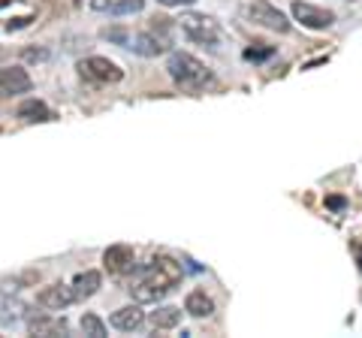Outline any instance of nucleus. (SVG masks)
Masks as SVG:
<instances>
[{
	"mask_svg": "<svg viewBox=\"0 0 362 338\" xmlns=\"http://www.w3.org/2000/svg\"><path fill=\"white\" fill-rule=\"evenodd\" d=\"M16 115L25 121V124H45V121H54V112L42 103V100H25L18 109H16Z\"/></svg>",
	"mask_w": 362,
	"mask_h": 338,
	"instance_id": "15",
	"label": "nucleus"
},
{
	"mask_svg": "<svg viewBox=\"0 0 362 338\" xmlns=\"http://www.w3.org/2000/svg\"><path fill=\"white\" fill-rule=\"evenodd\" d=\"M100 284H103V278H100V272H94V269H88V272L76 275V281H73V287H76V293H78V299L94 296V293L100 290Z\"/></svg>",
	"mask_w": 362,
	"mask_h": 338,
	"instance_id": "17",
	"label": "nucleus"
},
{
	"mask_svg": "<svg viewBox=\"0 0 362 338\" xmlns=\"http://www.w3.org/2000/svg\"><path fill=\"white\" fill-rule=\"evenodd\" d=\"M329 206H332V209H341V206H344V199H338V197H332V199H329Z\"/></svg>",
	"mask_w": 362,
	"mask_h": 338,
	"instance_id": "25",
	"label": "nucleus"
},
{
	"mask_svg": "<svg viewBox=\"0 0 362 338\" xmlns=\"http://www.w3.org/2000/svg\"><path fill=\"white\" fill-rule=\"evenodd\" d=\"M78 73H82L88 82H100V85H115L124 78L121 66L109 58H100V54H90V58L78 61Z\"/></svg>",
	"mask_w": 362,
	"mask_h": 338,
	"instance_id": "4",
	"label": "nucleus"
},
{
	"mask_svg": "<svg viewBox=\"0 0 362 338\" xmlns=\"http://www.w3.org/2000/svg\"><path fill=\"white\" fill-rule=\"evenodd\" d=\"M181 278H185V269H181L173 257H154V260L139 269V275L130 284V296L133 302H142V305H151V302H160L166 293H173Z\"/></svg>",
	"mask_w": 362,
	"mask_h": 338,
	"instance_id": "1",
	"label": "nucleus"
},
{
	"mask_svg": "<svg viewBox=\"0 0 362 338\" xmlns=\"http://www.w3.org/2000/svg\"><path fill=\"white\" fill-rule=\"evenodd\" d=\"M272 54H275V49L266 46V49H247L245 58H247V61H266V58H272Z\"/></svg>",
	"mask_w": 362,
	"mask_h": 338,
	"instance_id": "20",
	"label": "nucleus"
},
{
	"mask_svg": "<svg viewBox=\"0 0 362 338\" xmlns=\"http://www.w3.org/2000/svg\"><path fill=\"white\" fill-rule=\"evenodd\" d=\"M103 266L112 275H127L136 269V251L130 245H112L103 251Z\"/></svg>",
	"mask_w": 362,
	"mask_h": 338,
	"instance_id": "9",
	"label": "nucleus"
},
{
	"mask_svg": "<svg viewBox=\"0 0 362 338\" xmlns=\"http://www.w3.org/2000/svg\"><path fill=\"white\" fill-rule=\"evenodd\" d=\"M28 21H30V18H16V21H9V25H6V28H9V30H18V28H25V25H28Z\"/></svg>",
	"mask_w": 362,
	"mask_h": 338,
	"instance_id": "24",
	"label": "nucleus"
},
{
	"mask_svg": "<svg viewBox=\"0 0 362 338\" xmlns=\"http://www.w3.org/2000/svg\"><path fill=\"white\" fill-rule=\"evenodd\" d=\"M169 46H173V40H169V33H166V25L157 30H142V33H136V37L130 40V49L136 54H142V58H157V54H163L169 52Z\"/></svg>",
	"mask_w": 362,
	"mask_h": 338,
	"instance_id": "7",
	"label": "nucleus"
},
{
	"mask_svg": "<svg viewBox=\"0 0 362 338\" xmlns=\"http://www.w3.org/2000/svg\"><path fill=\"white\" fill-rule=\"evenodd\" d=\"M356 257H359V269H362V247H356Z\"/></svg>",
	"mask_w": 362,
	"mask_h": 338,
	"instance_id": "26",
	"label": "nucleus"
},
{
	"mask_svg": "<svg viewBox=\"0 0 362 338\" xmlns=\"http://www.w3.org/2000/svg\"><path fill=\"white\" fill-rule=\"evenodd\" d=\"M30 76L21 66H4L0 70V97H18L30 91Z\"/></svg>",
	"mask_w": 362,
	"mask_h": 338,
	"instance_id": "10",
	"label": "nucleus"
},
{
	"mask_svg": "<svg viewBox=\"0 0 362 338\" xmlns=\"http://www.w3.org/2000/svg\"><path fill=\"white\" fill-rule=\"evenodd\" d=\"M181 30H185L187 40L194 42H202V46H214V42L221 40V28L218 21H214L211 16H199V13H185L178 18Z\"/></svg>",
	"mask_w": 362,
	"mask_h": 338,
	"instance_id": "3",
	"label": "nucleus"
},
{
	"mask_svg": "<svg viewBox=\"0 0 362 338\" xmlns=\"http://www.w3.org/2000/svg\"><path fill=\"white\" fill-rule=\"evenodd\" d=\"M25 302H18L13 296H4L0 299V326H16L21 317H25Z\"/></svg>",
	"mask_w": 362,
	"mask_h": 338,
	"instance_id": "16",
	"label": "nucleus"
},
{
	"mask_svg": "<svg viewBox=\"0 0 362 338\" xmlns=\"http://www.w3.org/2000/svg\"><path fill=\"white\" fill-rule=\"evenodd\" d=\"M148 320H151L154 330H175V326L181 323V308H173V305L157 308V311H151Z\"/></svg>",
	"mask_w": 362,
	"mask_h": 338,
	"instance_id": "18",
	"label": "nucleus"
},
{
	"mask_svg": "<svg viewBox=\"0 0 362 338\" xmlns=\"http://www.w3.org/2000/svg\"><path fill=\"white\" fill-rule=\"evenodd\" d=\"M103 37H106V40H112V42H118V46H130L127 30H103Z\"/></svg>",
	"mask_w": 362,
	"mask_h": 338,
	"instance_id": "21",
	"label": "nucleus"
},
{
	"mask_svg": "<svg viewBox=\"0 0 362 338\" xmlns=\"http://www.w3.org/2000/svg\"><path fill=\"white\" fill-rule=\"evenodd\" d=\"M78 326H82V332H85V335H90V338H103V335H106V323L100 320L97 314H85L82 323H78Z\"/></svg>",
	"mask_w": 362,
	"mask_h": 338,
	"instance_id": "19",
	"label": "nucleus"
},
{
	"mask_svg": "<svg viewBox=\"0 0 362 338\" xmlns=\"http://www.w3.org/2000/svg\"><path fill=\"white\" fill-rule=\"evenodd\" d=\"M247 18H251L254 25L266 28V30H275V33H287L290 30L287 16L281 13L278 6H272L269 0H254V4L247 6Z\"/></svg>",
	"mask_w": 362,
	"mask_h": 338,
	"instance_id": "5",
	"label": "nucleus"
},
{
	"mask_svg": "<svg viewBox=\"0 0 362 338\" xmlns=\"http://www.w3.org/2000/svg\"><path fill=\"white\" fill-rule=\"evenodd\" d=\"M28 335H66V320L52 317V314H33V317H28Z\"/></svg>",
	"mask_w": 362,
	"mask_h": 338,
	"instance_id": "12",
	"label": "nucleus"
},
{
	"mask_svg": "<svg viewBox=\"0 0 362 338\" xmlns=\"http://www.w3.org/2000/svg\"><path fill=\"white\" fill-rule=\"evenodd\" d=\"M293 18L308 30H329L335 25V13L314 4H305V0H293Z\"/></svg>",
	"mask_w": 362,
	"mask_h": 338,
	"instance_id": "6",
	"label": "nucleus"
},
{
	"mask_svg": "<svg viewBox=\"0 0 362 338\" xmlns=\"http://www.w3.org/2000/svg\"><path fill=\"white\" fill-rule=\"evenodd\" d=\"M185 311L190 314V317H197V320H206V317L214 314V299L209 296L206 290H190L187 299H185Z\"/></svg>",
	"mask_w": 362,
	"mask_h": 338,
	"instance_id": "14",
	"label": "nucleus"
},
{
	"mask_svg": "<svg viewBox=\"0 0 362 338\" xmlns=\"http://www.w3.org/2000/svg\"><path fill=\"white\" fill-rule=\"evenodd\" d=\"M109 323L115 326L118 332H136V330H142V323H145L142 302H133V305H124V308H118V311H112Z\"/></svg>",
	"mask_w": 362,
	"mask_h": 338,
	"instance_id": "11",
	"label": "nucleus"
},
{
	"mask_svg": "<svg viewBox=\"0 0 362 338\" xmlns=\"http://www.w3.org/2000/svg\"><path fill=\"white\" fill-rule=\"evenodd\" d=\"M25 58L28 61H45V58H49V52H45V49H25Z\"/></svg>",
	"mask_w": 362,
	"mask_h": 338,
	"instance_id": "22",
	"label": "nucleus"
},
{
	"mask_svg": "<svg viewBox=\"0 0 362 338\" xmlns=\"http://www.w3.org/2000/svg\"><path fill=\"white\" fill-rule=\"evenodd\" d=\"M145 0H90L94 13H109V16H133L142 13Z\"/></svg>",
	"mask_w": 362,
	"mask_h": 338,
	"instance_id": "13",
	"label": "nucleus"
},
{
	"mask_svg": "<svg viewBox=\"0 0 362 338\" xmlns=\"http://www.w3.org/2000/svg\"><path fill=\"white\" fill-rule=\"evenodd\" d=\"M73 302H78V293L70 284H49V287H42L37 296V305L49 308V311H64V308H70Z\"/></svg>",
	"mask_w": 362,
	"mask_h": 338,
	"instance_id": "8",
	"label": "nucleus"
},
{
	"mask_svg": "<svg viewBox=\"0 0 362 338\" xmlns=\"http://www.w3.org/2000/svg\"><path fill=\"white\" fill-rule=\"evenodd\" d=\"M157 4H163V6H194L197 0H157Z\"/></svg>",
	"mask_w": 362,
	"mask_h": 338,
	"instance_id": "23",
	"label": "nucleus"
},
{
	"mask_svg": "<svg viewBox=\"0 0 362 338\" xmlns=\"http://www.w3.org/2000/svg\"><path fill=\"white\" fill-rule=\"evenodd\" d=\"M166 73L178 88H185V91H202V88L211 85V78H214L209 66L202 64L199 58H194V54H187V52H173L169 54Z\"/></svg>",
	"mask_w": 362,
	"mask_h": 338,
	"instance_id": "2",
	"label": "nucleus"
}]
</instances>
